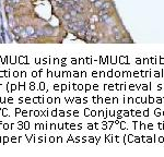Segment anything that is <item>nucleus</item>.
<instances>
[{
	"mask_svg": "<svg viewBox=\"0 0 164 157\" xmlns=\"http://www.w3.org/2000/svg\"><path fill=\"white\" fill-rule=\"evenodd\" d=\"M72 9H74V10H76L77 12H78V13H83V12H84V9H83V7L81 4H76L74 6H72V7H71Z\"/></svg>",
	"mask_w": 164,
	"mask_h": 157,
	"instance_id": "nucleus-1",
	"label": "nucleus"
},
{
	"mask_svg": "<svg viewBox=\"0 0 164 157\" xmlns=\"http://www.w3.org/2000/svg\"><path fill=\"white\" fill-rule=\"evenodd\" d=\"M112 6H113V4H112L111 1H106V0H105V1L103 2V4H102V7H101V8H102V9H109Z\"/></svg>",
	"mask_w": 164,
	"mask_h": 157,
	"instance_id": "nucleus-2",
	"label": "nucleus"
},
{
	"mask_svg": "<svg viewBox=\"0 0 164 157\" xmlns=\"http://www.w3.org/2000/svg\"><path fill=\"white\" fill-rule=\"evenodd\" d=\"M62 18H64L65 21H68V22H72V20H73V18H72V16H71L70 13H65Z\"/></svg>",
	"mask_w": 164,
	"mask_h": 157,
	"instance_id": "nucleus-3",
	"label": "nucleus"
},
{
	"mask_svg": "<svg viewBox=\"0 0 164 157\" xmlns=\"http://www.w3.org/2000/svg\"><path fill=\"white\" fill-rule=\"evenodd\" d=\"M106 13H109V10L108 9H98V12H97V16H103V14H106Z\"/></svg>",
	"mask_w": 164,
	"mask_h": 157,
	"instance_id": "nucleus-4",
	"label": "nucleus"
},
{
	"mask_svg": "<svg viewBox=\"0 0 164 157\" xmlns=\"http://www.w3.org/2000/svg\"><path fill=\"white\" fill-rule=\"evenodd\" d=\"M104 1H105V0H97V1L93 2V7L97 8V9H100L101 7H102V4H103V2H104Z\"/></svg>",
	"mask_w": 164,
	"mask_h": 157,
	"instance_id": "nucleus-5",
	"label": "nucleus"
},
{
	"mask_svg": "<svg viewBox=\"0 0 164 157\" xmlns=\"http://www.w3.org/2000/svg\"><path fill=\"white\" fill-rule=\"evenodd\" d=\"M119 32H120V28L118 25H114L111 28V33H113V34H116V33H119Z\"/></svg>",
	"mask_w": 164,
	"mask_h": 157,
	"instance_id": "nucleus-6",
	"label": "nucleus"
},
{
	"mask_svg": "<svg viewBox=\"0 0 164 157\" xmlns=\"http://www.w3.org/2000/svg\"><path fill=\"white\" fill-rule=\"evenodd\" d=\"M121 38H123V35L120 34V32L119 33H116V34H114V39L115 40H121Z\"/></svg>",
	"mask_w": 164,
	"mask_h": 157,
	"instance_id": "nucleus-7",
	"label": "nucleus"
},
{
	"mask_svg": "<svg viewBox=\"0 0 164 157\" xmlns=\"http://www.w3.org/2000/svg\"><path fill=\"white\" fill-rule=\"evenodd\" d=\"M22 30H23L22 26H18V28H13V32H14V33H17V34H19V33L22 32Z\"/></svg>",
	"mask_w": 164,
	"mask_h": 157,
	"instance_id": "nucleus-8",
	"label": "nucleus"
},
{
	"mask_svg": "<svg viewBox=\"0 0 164 157\" xmlns=\"http://www.w3.org/2000/svg\"><path fill=\"white\" fill-rule=\"evenodd\" d=\"M70 14L72 16H77V14H78V12H77L74 9H72V8H70Z\"/></svg>",
	"mask_w": 164,
	"mask_h": 157,
	"instance_id": "nucleus-9",
	"label": "nucleus"
},
{
	"mask_svg": "<svg viewBox=\"0 0 164 157\" xmlns=\"http://www.w3.org/2000/svg\"><path fill=\"white\" fill-rule=\"evenodd\" d=\"M97 40H98V38L96 37V35H95V34H94V35H92V38H91V40H90V42H92V43H96Z\"/></svg>",
	"mask_w": 164,
	"mask_h": 157,
	"instance_id": "nucleus-10",
	"label": "nucleus"
},
{
	"mask_svg": "<svg viewBox=\"0 0 164 157\" xmlns=\"http://www.w3.org/2000/svg\"><path fill=\"white\" fill-rule=\"evenodd\" d=\"M89 31H91V32H93L94 31V30H95V24H93V23H92V24H90V25H89Z\"/></svg>",
	"mask_w": 164,
	"mask_h": 157,
	"instance_id": "nucleus-11",
	"label": "nucleus"
},
{
	"mask_svg": "<svg viewBox=\"0 0 164 157\" xmlns=\"http://www.w3.org/2000/svg\"><path fill=\"white\" fill-rule=\"evenodd\" d=\"M91 21H94V22H96V21H100V19H97V16H91Z\"/></svg>",
	"mask_w": 164,
	"mask_h": 157,
	"instance_id": "nucleus-12",
	"label": "nucleus"
},
{
	"mask_svg": "<svg viewBox=\"0 0 164 157\" xmlns=\"http://www.w3.org/2000/svg\"><path fill=\"white\" fill-rule=\"evenodd\" d=\"M10 4H18V2H19V0H10Z\"/></svg>",
	"mask_w": 164,
	"mask_h": 157,
	"instance_id": "nucleus-13",
	"label": "nucleus"
},
{
	"mask_svg": "<svg viewBox=\"0 0 164 157\" xmlns=\"http://www.w3.org/2000/svg\"><path fill=\"white\" fill-rule=\"evenodd\" d=\"M74 2H76V4H81V0H74Z\"/></svg>",
	"mask_w": 164,
	"mask_h": 157,
	"instance_id": "nucleus-14",
	"label": "nucleus"
},
{
	"mask_svg": "<svg viewBox=\"0 0 164 157\" xmlns=\"http://www.w3.org/2000/svg\"><path fill=\"white\" fill-rule=\"evenodd\" d=\"M95 1H97V0H89V2H91V4H93Z\"/></svg>",
	"mask_w": 164,
	"mask_h": 157,
	"instance_id": "nucleus-15",
	"label": "nucleus"
}]
</instances>
